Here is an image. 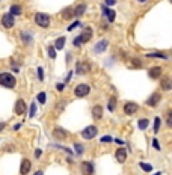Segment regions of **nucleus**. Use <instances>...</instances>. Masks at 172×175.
Segmentation results:
<instances>
[{
    "label": "nucleus",
    "mask_w": 172,
    "mask_h": 175,
    "mask_svg": "<svg viewBox=\"0 0 172 175\" xmlns=\"http://www.w3.org/2000/svg\"><path fill=\"white\" fill-rule=\"evenodd\" d=\"M148 57H160V59H168L166 55H163V53H149V55H147Z\"/></svg>",
    "instance_id": "27"
},
{
    "label": "nucleus",
    "mask_w": 172,
    "mask_h": 175,
    "mask_svg": "<svg viewBox=\"0 0 172 175\" xmlns=\"http://www.w3.org/2000/svg\"><path fill=\"white\" fill-rule=\"evenodd\" d=\"M33 175H42V171H36Z\"/></svg>",
    "instance_id": "44"
},
{
    "label": "nucleus",
    "mask_w": 172,
    "mask_h": 175,
    "mask_svg": "<svg viewBox=\"0 0 172 175\" xmlns=\"http://www.w3.org/2000/svg\"><path fill=\"white\" fill-rule=\"evenodd\" d=\"M48 56H50L51 59L56 57V49H55V47H48Z\"/></svg>",
    "instance_id": "31"
},
{
    "label": "nucleus",
    "mask_w": 172,
    "mask_h": 175,
    "mask_svg": "<svg viewBox=\"0 0 172 175\" xmlns=\"http://www.w3.org/2000/svg\"><path fill=\"white\" fill-rule=\"evenodd\" d=\"M89 92H91V88L83 83V85H77V88L74 89V95L78 97V98H82V97H86Z\"/></svg>",
    "instance_id": "3"
},
{
    "label": "nucleus",
    "mask_w": 172,
    "mask_h": 175,
    "mask_svg": "<svg viewBox=\"0 0 172 175\" xmlns=\"http://www.w3.org/2000/svg\"><path fill=\"white\" fill-rule=\"evenodd\" d=\"M139 2H147V0H139Z\"/></svg>",
    "instance_id": "47"
},
{
    "label": "nucleus",
    "mask_w": 172,
    "mask_h": 175,
    "mask_svg": "<svg viewBox=\"0 0 172 175\" xmlns=\"http://www.w3.org/2000/svg\"><path fill=\"white\" fill-rule=\"evenodd\" d=\"M115 107H116V98H110V100H109V110L113 112Z\"/></svg>",
    "instance_id": "30"
},
{
    "label": "nucleus",
    "mask_w": 172,
    "mask_h": 175,
    "mask_svg": "<svg viewBox=\"0 0 172 175\" xmlns=\"http://www.w3.org/2000/svg\"><path fill=\"white\" fill-rule=\"evenodd\" d=\"M160 100H162V95H160L158 92H154V94H151L149 98L147 100V104H148L149 107H156L158 103H160Z\"/></svg>",
    "instance_id": "7"
},
{
    "label": "nucleus",
    "mask_w": 172,
    "mask_h": 175,
    "mask_svg": "<svg viewBox=\"0 0 172 175\" xmlns=\"http://www.w3.org/2000/svg\"><path fill=\"white\" fill-rule=\"evenodd\" d=\"M67 136H68V131H67V130H63V129H61V127H56V129L53 130V137L57 139V140L67 139Z\"/></svg>",
    "instance_id": "8"
},
{
    "label": "nucleus",
    "mask_w": 172,
    "mask_h": 175,
    "mask_svg": "<svg viewBox=\"0 0 172 175\" xmlns=\"http://www.w3.org/2000/svg\"><path fill=\"white\" fill-rule=\"evenodd\" d=\"M35 113H36V104H35V103H32V106H30V113H29L30 118H33V116H35Z\"/></svg>",
    "instance_id": "32"
},
{
    "label": "nucleus",
    "mask_w": 172,
    "mask_h": 175,
    "mask_svg": "<svg viewBox=\"0 0 172 175\" xmlns=\"http://www.w3.org/2000/svg\"><path fill=\"white\" fill-rule=\"evenodd\" d=\"M78 36L82 38V42H88L89 39L92 38V29H91V27H85Z\"/></svg>",
    "instance_id": "16"
},
{
    "label": "nucleus",
    "mask_w": 172,
    "mask_h": 175,
    "mask_svg": "<svg viewBox=\"0 0 172 175\" xmlns=\"http://www.w3.org/2000/svg\"><path fill=\"white\" fill-rule=\"evenodd\" d=\"M153 146L156 148L157 151H160V144H158V140H157V139H153Z\"/></svg>",
    "instance_id": "36"
},
{
    "label": "nucleus",
    "mask_w": 172,
    "mask_h": 175,
    "mask_svg": "<svg viewBox=\"0 0 172 175\" xmlns=\"http://www.w3.org/2000/svg\"><path fill=\"white\" fill-rule=\"evenodd\" d=\"M97 133H98L97 127H94V125H89V127H86V129L82 131V136H83L85 139H92L94 136H97Z\"/></svg>",
    "instance_id": "5"
},
{
    "label": "nucleus",
    "mask_w": 172,
    "mask_h": 175,
    "mask_svg": "<svg viewBox=\"0 0 172 175\" xmlns=\"http://www.w3.org/2000/svg\"><path fill=\"white\" fill-rule=\"evenodd\" d=\"M35 156H36V157H41V150H36V152H35Z\"/></svg>",
    "instance_id": "43"
},
{
    "label": "nucleus",
    "mask_w": 172,
    "mask_h": 175,
    "mask_svg": "<svg viewBox=\"0 0 172 175\" xmlns=\"http://www.w3.org/2000/svg\"><path fill=\"white\" fill-rule=\"evenodd\" d=\"M139 106L136 103H125L124 104V113L125 115H134V113L137 112Z\"/></svg>",
    "instance_id": "9"
},
{
    "label": "nucleus",
    "mask_w": 172,
    "mask_h": 175,
    "mask_svg": "<svg viewBox=\"0 0 172 175\" xmlns=\"http://www.w3.org/2000/svg\"><path fill=\"white\" fill-rule=\"evenodd\" d=\"M80 44H82V38L77 36V38L74 39V45H76V47H80Z\"/></svg>",
    "instance_id": "38"
},
{
    "label": "nucleus",
    "mask_w": 172,
    "mask_h": 175,
    "mask_svg": "<svg viewBox=\"0 0 172 175\" xmlns=\"http://www.w3.org/2000/svg\"><path fill=\"white\" fill-rule=\"evenodd\" d=\"M115 157L119 163H124V161L127 160V150H125V148H118L116 152H115Z\"/></svg>",
    "instance_id": "12"
},
{
    "label": "nucleus",
    "mask_w": 172,
    "mask_h": 175,
    "mask_svg": "<svg viewBox=\"0 0 172 175\" xmlns=\"http://www.w3.org/2000/svg\"><path fill=\"white\" fill-rule=\"evenodd\" d=\"M148 76L151 79H158V77L162 76V68H160V66H153V68H149Z\"/></svg>",
    "instance_id": "17"
},
{
    "label": "nucleus",
    "mask_w": 172,
    "mask_h": 175,
    "mask_svg": "<svg viewBox=\"0 0 172 175\" xmlns=\"http://www.w3.org/2000/svg\"><path fill=\"white\" fill-rule=\"evenodd\" d=\"M106 49H107V39H101L100 42H97L95 45H94V51L95 53H103V51H106Z\"/></svg>",
    "instance_id": "15"
},
{
    "label": "nucleus",
    "mask_w": 172,
    "mask_h": 175,
    "mask_svg": "<svg viewBox=\"0 0 172 175\" xmlns=\"http://www.w3.org/2000/svg\"><path fill=\"white\" fill-rule=\"evenodd\" d=\"M148 125H149V121L145 119V118H143V119H139V122H137V127H139L141 130H145Z\"/></svg>",
    "instance_id": "24"
},
{
    "label": "nucleus",
    "mask_w": 172,
    "mask_h": 175,
    "mask_svg": "<svg viewBox=\"0 0 172 175\" xmlns=\"http://www.w3.org/2000/svg\"><path fill=\"white\" fill-rule=\"evenodd\" d=\"M160 88L163 91H171L172 89V79L171 77H162L160 79Z\"/></svg>",
    "instance_id": "11"
},
{
    "label": "nucleus",
    "mask_w": 172,
    "mask_h": 175,
    "mask_svg": "<svg viewBox=\"0 0 172 175\" xmlns=\"http://www.w3.org/2000/svg\"><path fill=\"white\" fill-rule=\"evenodd\" d=\"M92 116H94V119H101V116H103V107L100 104H97L94 109H92Z\"/></svg>",
    "instance_id": "19"
},
{
    "label": "nucleus",
    "mask_w": 172,
    "mask_h": 175,
    "mask_svg": "<svg viewBox=\"0 0 172 175\" xmlns=\"http://www.w3.org/2000/svg\"><path fill=\"white\" fill-rule=\"evenodd\" d=\"M71 17H76V9L74 8H65L62 11V18L63 20H68Z\"/></svg>",
    "instance_id": "18"
},
{
    "label": "nucleus",
    "mask_w": 172,
    "mask_h": 175,
    "mask_svg": "<svg viewBox=\"0 0 172 175\" xmlns=\"http://www.w3.org/2000/svg\"><path fill=\"white\" fill-rule=\"evenodd\" d=\"M80 171H82L83 175H94V165H92L91 161H82Z\"/></svg>",
    "instance_id": "4"
},
{
    "label": "nucleus",
    "mask_w": 172,
    "mask_h": 175,
    "mask_svg": "<svg viewBox=\"0 0 172 175\" xmlns=\"http://www.w3.org/2000/svg\"><path fill=\"white\" fill-rule=\"evenodd\" d=\"M166 124L169 127H172V109L166 110Z\"/></svg>",
    "instance_id": "25"
},
{
    "label": "nucleus",
    "mask_w": 172,
    "mask_h": 175,
    "mask_svg": "<svg viewBox=\"0 0 172 175\" xmlns=\"http://www.w3.org/2000/svg\"><path fill=\"white\" fill-rule=\"evenodd\" d=\"M2 24H3V27L11 29L12 26H14V15L12 14H5L2 17Z\"/></svg>",
    "instance_id": "10"
},
{
    "label": "nucleus",
    "mask_w": 172,
    "mask_h": 175,
    "mask_svg": "<svg viewBox=\"0 0 172 175\" xmlns=\"http://www.w3.org/2000/svg\"><path fill=\"white\" fill-rule=\"evenodd\" d=\"M85 11H86V5L82 3V5H78L77 8H76V17H80L85 14Z\"/></svg>",
    "instance_id": "23"
},
{
    "label": "nucleus",
    "mask_w": 172,
    "mask_h": 175,
    "mask_svg": "<svg viewBox=\"0 0 172 175\" xmlns=\"http://www.w3.org/2000/svg\"><path fill=\"white\" fill-rule=\"evenodd\" d=\"M112 140V137H109V136H104L103 139H101V142H110Z\"/></svg>",
    "instance_id": "40"
},
{
    "label": "nucleus",
    "mask_w": 172,
    "mask_h": 175,
    "mask_svg": "<svg viewBox=\"0 0 172 175\" xmlns=\"http://www.w3.org/2000/svg\"><path fill=\"white\" fill-rule=\"evenodd\" d=\"M156 175H162V172H157V174H156Z\"/></svg>",
    "instance_id": "46"
},
{
    "label": "nucleus",
    "mask_w": 172,
    "mask_h": 175,
    "mask_svg": "<svg viewBox=\"0 0 172 175\" xmlns=\"http://www.w3.org/2000/svg\"><path fill=\"white\" fill-rule=\"evenodd\" d=\"M160 124H162V119L157 116V118L154 119V133H158V129H160Z\"/></svg>",
    "instance_id": "28"
},
{
    "label": "nucleus",
    "mask_w": 172,
    "mask_h": 175,
    "mask_svg": "<svg viewBox=\"0 0 172 175\" xmlns=\"http://www.w3.org/2000/svg\"><path fill=\"white\" fill-rule=\"evenodd\" d=\"M3 129H5V124H3V122H0V130H3Z\"/></svg>",
    "instance_id": "45"
},
{
    "label": "nucleus",
    "mask_w": 172,
    "mask_h": 175,
    "mask_svg": "<svg viewBox=\"0 0 172 175\" xmlns=\"http://www.w3.org/2000/svg\"><path fill=\"white\" fill-rule=\"evenodd\" d=\"M63 45H65V38H63V36L57 38V39H56V42H55V49H56V50H62V49H63Z\"/></svg>",
    "instance_id": "21"
},
{
    "label": "nucleus",
    "mask_w": 172,
    "mask_h": 175,
    "mask_svg": "<svg viewBox=\"0 0 172 175\" xmlns=\"http://www.w3.org/2000/svg\"><path fill=\"white\" fill-rule=\"evenodd\" d=\"M131 62H133V65L137 66V68H141V66H142V64H141V60H139V59H133Z\"/></svg>",
    "instance_id": "37"
},
{
    "label": "nucleus",
    "mask_w": 172,
    "mask_h": 175,
    "mask_svg": "<svg viewBox=\"0 0 172 175\" xmlns=\"http://www.w3.org/2000/svg\"><path fill=\"white\" fill-rule=\"evenodd\" d=\"M78 24H80V23H78V21H76V23H72V24L70 26V27H68V32H71V30H74V29L77 27Z\"/></svg>",
    "instance_id": "39"
},
{
    "label": "nucleus",
    "mask_w": 172,
    "mask_h": 175,
    "mask_svg": "<svg viewBox=\"0 0 172 175\" xmlns=\"http://www.w3.org/2000/svg\"><path fill=\"white\" fill-rule=\"evenodd\" d=\"M139 166H141L143 171H147V172H151V171H153V166L148 165V163H143V161H141V163H139Z\"/></svg>",
    "instance_id": "26"
},
{
    "label": "nucleus",
    "mask_w": 172,
    "mask_h": 175,
    "mask_svg": "<svg viewBox=\"0 0 172 175\" xmlns=\"http://www.w3.org/2000/svg\"><path fill=\"white\" fill-rule=\"evenodd\" d=\"M14 112L17 113V115H23V113L26 112V103H24V100H17V103H15V109Z\"/></svg>",
    "instance_id": "13"
},
{
    "label": "nucleus",
    "mask_w": 172,
    "mask_h": 175,
    "mask_svg": "<svg viewBox=\"0 0 172 175\" xmlns=\"http://www.w3.org/2000/svg\"><path fill=\"white\" fill-rule=\"evenodd\" d=\"M106 3H107L109 6H112V5H115V0H106Z\"/></svg>",
    "instance_id": "41"
},
{
    "label": "nucleus",
    "mask_w": 172,
    "mask_h": 175,
    "mask_svg": "<svg viewBox=\"0 0 172 175\" xmlns=\"http://www.w3.org/2000/svg\"><path fill=\"white\" fill-rule=\"evenodd\" d=\"M21 8L20 6H17V5H14V6H11V9H9V14H12V15H21Z\"/></svg>",
    "instance_id": "22"
},
{
    "label": "nucleus",
    "mask_w": 172,
    "mask_h": 175,
    "mask_svg": "<svg viewBox=\"0 0 172 175\" xmlns=\"http://www.w3.org/2000/svg\"><path fill=\"white\" fill-rule=\"evenodd\" d=\"M91 71V64L89 62H78L76 66V72L77 74H88Z\"/></svg>",
    "instance_id": "6"
},
{
    "label": "nucleus",
    "mask_w": 172,
    "mask_h": 175,
    "mask_svg": "<svg viewBox=\"0 0 172 175\" xmlns=\"http://www.w3.org/2000/svg\"><path fill=\"white\" fill-rule=\"evenodd\" d=\"M36 100L39 103H45V100H47V95H45V92H39L36 95Z\"/></svg>",
    "instance_id": "29"
},
{
    "label": "nucleus",
    "mask_w": 172,
    "mask_h": 175,
    "mask_svg": "<svg viewBox=\"0 0 172 175\" xmlns=\"http://www.w3.org/2000/svg\"><path fill=\"white\" fill-rule=\"evenodd\" d=\"M21 38H23V41L26 42V44H29L30 42V35H29V33H21Z\"/></svg>",
    "instance_id": "33"
},
{
    "label": "nucleus",
    "mask_w": 172,
    "mask_h": 175,
    "mask_svg": "<svg viewBox=\"0 0 172 175\" xmlns=\"http://www.w3.org/2000/svg\"><path fill=\"white\" fill-rule=\"evenodd\" d=\"M0 85L5 86V88H14L17 85V80L15 77L9 72H2L0 74Z\"/></svg>",
    "instance_id": "1"
},
{
    "label": "nucleus",
    "mask_w": 172,
    "mask_h": 175,
    "mask_svg": "<svg viewBox=\"0 0 172 175\" xmlns=\"http://www.w3.org/2000/svg\"><path fill=\"white\" fill-rule=\"evenodd\" d=\"M74 148H76V152H77V154H82V152H83V145L76 144V145H74Z\"/></svg>",
    "instance_id": "34"
},
{
    "label": "nucleus",
    "mask_w": 172,
    "mask_h": 175,
    "mask_svg": "<svg viewBox=\"0 0 172 175\" xmlns=\"http://www.w3.org/2000/svg\"><path fill=\"white\" fill-rule=\"evenodd\" d=\"M38 79H39V80H44V71H42L41 66L38 68Z\"/></svg>",
    "instance_id": "35"
},
{
    "label": "nucleus",
    "mask_w": 172,
    "mask_h": 175,
    "mask_svg": "<svg viewBox=\"0 0 172 175\" xmlns=\"http://www.w3.org/2000/svg\"><path fill=\"white\" fill-rule=\"evenodd\" d=\"M56 88H57V91H63V85H62V83H59Z\"/></svg>",
    "instance_id": "42"
},
{
    "label": "nucleus",
    "mask_w": 172,
    "mask_h": 175,
    "mask_svg": "<svg viewBox=\"0 0 172 175\" xmlns=\"http://www.w3.org/2000/svg\"><path fill=\"white\" fill-rule=\"evenodd\" d=\"M30 160H27V159H24L23 161H21V166H20V174L21 175H27L29 172H30Z\"/></svg>",
    "instance_id": "14"
},
{
    "label": "nucleus",
    "mask_w": 172,
    "mask_h": 175,
    "mask_svg": "<svg viewBox=\"0 0 172 175\" xmlns=\"http://www.w3.org/2000/svg\"><path fill=\"white\" fill-rule=\"evenodd\" d=\"M35 21L38 26H41V27H47L50 24V17L47 14H44V12H38L35 15Z\"/></svg>",
    "instance_id": "2"
},
{
    "label": "nucleus",
    "mask_w": 172,
    "mask_h": 175,
    "mask_svg": "<svg viewBox=\"0 0 172 175\" xmlns=\"http://www.w3.org/2000/svg\"><path fill=\"white\" fill-rule=\"evenodd\" d=\"M103 12H104V15L107 17V20L112 23V21H115V11H112V9H107V8H103Z\"/></svg>",
    "instance_id": "20"
}]
</instances>
